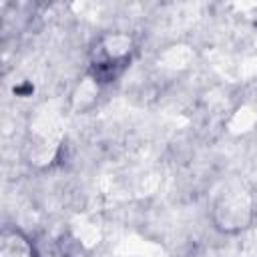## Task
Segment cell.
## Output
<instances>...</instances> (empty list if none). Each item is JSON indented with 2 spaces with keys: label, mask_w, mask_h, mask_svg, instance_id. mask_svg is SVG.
I'll list each match as a JSON object with an SVG mask.
<instances>
[{
  "label": "cell",
  "mask_w": 257,
  "mask_h": 257,
  "mask_svg": "<svg viewBox=\"0 0 257 257\" xmlns=\"http://www.w3.org/2000/svg\"><path fill=\"white\" fill-rule=\"evenodd\" d=\"M0 257H40L32 237L14 225H4L0 233Z\"/></svg>",
  "instance_id": "2"
},
{
  "label": "cell",
  "mask_w": 257,
  "mask_h": 257,
  "mask_svg": "<svg viewBox=\"0 0 257 257\" xmlns=\"http://www.w3.org/2000/svg\"><path fill=\"white\" fill-rule=\"evenodd\" d=\"M137 54L135 38L122 30L98 34L88 48V74L96 84L116 82Z\"/></svg>",
  "instance_id": "1"
}]
</instances>
